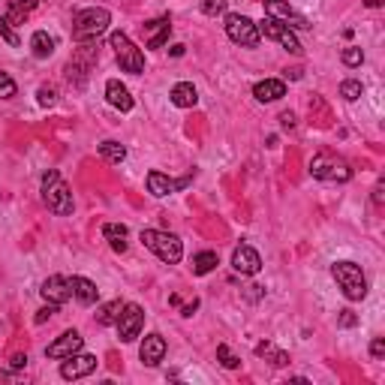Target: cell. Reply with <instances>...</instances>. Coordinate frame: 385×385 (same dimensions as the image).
Returning <instances> with one entry per match:
<instances>
[{
  "mask_svg": "<svg viewBox=\"0 0 385 385\" xmlns=\"http://www.w3.org/2000/svg\"><path fill=\"white\" fill-rule=\"evenodd\" d=\"M112 24V12L103 6H91V10H79L72 15V39L76 43H96Z\"/></svg>",
  "mask_w": 385,
  "mask_h": 385,
  "instance_id": "6da1fadb",
  "label": "cell"
},
{
  "mask_svg": "<svg viewBox=\"0 0 385 385\" xmlns=\"http://www.w3.org/2000/svg\"><path fill=\"white\" fill-rule=\"evenodd\" d=\"M43 202H45V208L52 211V214H57V217H70L72 214L76 202H72V190L61 178V171L48 169L43 175Z\"/></svg>",
  "mask_w": 385,
  "mask_h": 385,
  "instance_id": "7a4b0ae2",
  "label": "cell"
},
{
  "mask_svg": "<svg viewBox=\"0 0 385 385\" xmlns=\"http://www.w3.org/2000/svg\"><path fill=\"white\" fill-rule=\"evenodd\" d=\"M142 244L151 253H157L166 265H178V262L184 259V244H181L178 235H171V232H160V229H142Z\"/></svg>",
  "mask_w": 385,
  "mask_h": 385,
  "instance_id": "3957f363",
  "label": "cell"
},
{
  "mask_svg": "<svg viewBox=\"0 0 385 385\" xmlns=\"http://www.w3.org/2000/svg\"><path fill=\"white\" fill-rule=\"evenodd\" d=\"M310 175L319 178V181H329V184H346L352 178V169L346 160L337 157V154L322 151L310 160Z\"/></svg>",
  "mask_w": 385,
  "mask_h": 385,
  "instance_id": "277c9868",
  "label": "cell"
},
{
  "mask_svg": "<svg viewBox=\"0 0 385 385\" xmlns=\"http://www.w3.org/2000/svg\"><path fill=\"white\" fill-rule=\"evenodd\" d=\"M331 277L337 280L340 292L346 295L349 301H362L367 295V277H364V271L355 265V262H334Z\"/></svg>",
  "mask_w": 385,
  "mask_h": 385,
  "instance_id": "5b68a950",
  "label": "cell"
},
{
  "mask_svg": "<svg viewBox=\"0 0 385 385\" xmlns=\"http://www.w3.org/2000/svg\"><path fill=\"white\" fill-rule=\"evenodd\" d=\"M109 45L114 48V57H118V67L124 72H133V76H138V72H145V54L142 48H138L133 39H129L124 30H112L109 37Z\"/></svg>",
  "mask_w": 385,
  "mask_h": 385,
  "instance_id": "8992f818",
  "label": "cell"
},
{
  "mask_svg": "<svg viewBox=\"0 0 385 385\" xmlns=\"http://www.w3.org/2000/svg\"><path fill=\"white\" fill-rule=\"evenodd\" d=\"M226 37L232 39L235 45H241V48H256L259 39H262L256 21L247 19V15H241V12H229L226 15Z\"/></svg>",
  "mask_w": 385,
  "mask_h": 385,
  "instance_id": "52a82bcc",
  "label": "cell"
},
{
  "mask_svg": "<svg viewBox=\"0 0 385 385\" xmlns=\"http://www.w3.org/2000/svg\"><path fill=\"white\" fill-rule=\"evenodd\" d=\"M259 28V37H265V39H274V43H280L286 52H292V54H301L304 48H301V43H298V37L289 30V24H283V21H277V19H271L268 15L262 24H256Z\"/></svg>",
  "mask_w": 385,
  "mask_h": 385,
  "instance_id": "ba28073f",
  "label": "cell"
},
{
  "mask_svg": "<svg viewBox=\"0 0 385 385\" xmlns=\"http://www.w3.org/2000/svg\"><path fill=\"white\" fill-rule=\"evenodd\" d=\"M118 337L121 343H133L138 334L145 329V310L138 304H124L121 307V316H118Z\"/></svg>",
  "mask_w": 385,
  "mask_h": 385,
  "instance_id": "9c48e42d",
  "label": "cell"
},
{
  "mask_svg": "<svg viewBox=\"0 0 385 385\" xmlns=\"http://www.w3.org/2000/svg\"><path fill=\"white\" fill-rule=\"evenodd\" d=\"M96 371V355H87V352H76V355L63 358L61 364V376L63 379H85V376H91Z\"/></svg>",
  "mask_w": 385,
  "mask_h": 385,
  "instance_id": "30bf717a",
  "label": "cell"
},
{
  "mask_svg": "<svg viewBox=\"0 0 385 385\" xmlns=\"http://www.w3.org/2000/svg\"><path fill=\"white\" fill-rule=\"evenodd\" d=\"M81 346H85V337H81L79 331H63L54 343H48V346H45V355L48 358H57V362H63V358H70V355H76V352H81Z\"/></svg>",
  "mask_w": 385,
  "mask_h": 385,
  "instance_id": "8fae6325",
  "label": "cell"
},
{
  "mask_svg": "<svg viewBox=\"0 0 385 385\" xmlns=\"http://www.w3.org/2000/svg\"><path fill=\"white\" fill-rule=\"evenodd\" d=\"M39 292H43V298L48 301V304H57V307L67 304V301L72 298V286H70V280L63 274H52L43 283V289H39Z\"/></svg>",
  "mask_w": 385,
  "mask_h": 385,
  "instance_id": "7c38bea8",
  "label": "cell"
},
{
  "mask_svg": "<svg viewBox=\"0 0 385 385\" xmlns=\"http://www.w3.org/2000/svg\"><path fill=\"white\" fill-rule=\"evenodd\" d=\"M232 268L244 277H253L262 271V256L250 247V244H241V247H235V253H232Z\"/></svg>",
  "mask_w": 385,
  "mask_h": 385,
  "instance_id": "4fadbf2b",
  "label": "cell"
},
{
  "mask_svg": "<svg viewBox=\"0 0 385 385\" xmlns=\"http://www.w3.org/2000/svg\"><path fill=\"white\" fill-rule=\"evenodd\" d=\"M138 358H142L145 367H157L163 358H166V340H163V334H147L142 340V346H138Z\"/></svg>",
  "mask_w": 385,
  "mask_h": 385,
  "instance_id": "5bb4252c",
  "label": "cell"
},
{
  "mask_svg": "<svg viewBox=\"0 0 385 385\" xmlns=\"http://www.w3.org/2000/svg\"><path fill=\"white\" fill-rule=\"evenodd\" d=\"M169 34H171V21L169 15H163V19H154L145 24V37H147V48H163L169 43Z\"/></svg>",
  "mask_w": 385,
  "mask_h": 385,
  "instance_id": "9a60e30c",
  "label": "cell"
},
{
  "mask_svg": "<svg viewBox=\"0 0 385 385\" xmlns=\"http://www.w3.org/2000/svg\"><path fill=\"white\" fill-rule=\"evenodd\" d=\"M253 96L259 103H277L280 96H286V81L280 79H262L253 85Z\"/></svg>",
  "mask_w": 385,
  "mask_h": 385,
  "instance_id": "2e32d148",
  "label": "cell"
},
{
  "mask_svg": "<svg viewBox=\"0 0 385 385\" xmlns=\"http://www.w3.org/2000/svg\"><path fill=\"white\" fill-rule=\"evenodd\" d=\"M105 100H109V105H114L118 112H129V109H133V96H129L127 85H121L118 79L105 81Z\"/></svg>",
  "mask_w": 385,
  "mask_h": 385,
  "instance_id": "e0dca14e",
  "label": "cell"
},
{
  "mask_svg": "<svg viewBox=\"0 0 385 385\" xmlns=\"http://www.w3.org/2000/svg\"><path fill=\"white\" fill-rule=\"evenodd\" d=\"M70 286H72V298H79V304L91 307L100 301V289H96V283L87 280V277H72Z\"/></svg>",
  "mask_w": 385,
  "mask_h": 385,
  "instance_id": "ac0fdd59",
  "label": "cell"
},
{
  "mask_svg": "<svg viewBox=\"0 0 385 385\" xmlns=\"http://www.w3.org/2000/svg\"><path fill=\"white\" fill-rule=\"evenodd\" d=\"M265 12L277 21H292L295 28H307V21L301 19V15H295V10L286 3V0H265Z\"/></svg>",
  "mask_w": 385,
  "mask_h": 385,
  "instance_id": "d6986e66",
  "label": "cell"
},
{
  "mask_svg": "<svg viewBox=\"0 0 385 385\" xmlns=\"http://www.w3.org/2000/svg\"><path fill=\"white\" fill-rule=\"evenodd\" d=\"M178 190V181H171L169 175H163V171H147V193L163 199V196H171Z\"/></svg>",
  "mask_w": 385,
  "mask_h": 385,
  "instance_id": "ffe728a7",
  "label": "cell"
},
{
  "mask_svg": "<svg viewBox=\"0 0 385 385\" xmlns=\"http://www.w3.org/2000/svg\"><path fill=\"white\" fill-rule=\"evenodd\" d=\"M171 103H175L178 109H193V105L199 103V94H196L193 81H178V85L171 87Z\"/></svg>",
  "mask_w": 385,
  "mask_h": 385,
  "instance_id": "44dd1931",
  "label": "cell"
},
{
  "mask_svg": "<svg viewBox=\"0 0 385 385\" xmlns=\"http://www.w3.org/2000/svg\"><path fill=\"white\" fill-rule=\"evenodd\" d=\"M127 235H129V229L124 223H103V238L112 244L114 253L127 250Z\"/></svg>",
  "mask_w": 385,
  "mask_h": 385,
  "instance_id": "7402d4cb",
  "label": "cell"
},
{
  "mask_svg": "<svg viewBox=\"0 0 385 385\" xmlns=\"http://www.w3.org/2000/svg\"><path fill=\"white\" fill-rule=\"evenodd\" d=\"M30 52H34V57H39V61H45V57H52L54 52V39L45 34V30H37L34 37H30Z\"/></svg>",
  "mask_w": 385,
  "mask_h": 385,
  "instance_id": "603a6c76",
  "label": "cell"
},
{
  "mask_svg": "<svg viewBox=\"0 0 385 385\" xmlns=\"http://www.w3.org/2000/svg\"><path fill=\"white\" fill-rule=\"evenodd\" d=\"M100 157L105 160V163H124L127 160V147L121 145V142H114V138H105V142H100Z\"/></svg>",
  "mask_w": 385,
  "mask_h": 385,
  "instance_id": "cb8c5ba5",
  "label": "cell"
},
{
  "mask_svg": "<svg viewBox=\"0 0 385 385\" xmlns=\"http://www.w3.org/2000/svg\"><path fill=\"white\" fill-rule=\"evenodd\" d=\"M220 265V256L214 250H202L193 256V274H211Z\"/></svg>",
  "mask_w": 385,
  "mask_h": 385,
  "instance_id": "d4e9b609",
  "label": "cell"
},
{
  "mask_svg": "<svg viewBox=\"0 0 385 385\" xmlns=\"http://www.w3.org/2000/svg\"><path fill=\"white\" fill-rule=\"evenodd\" d=\"M121 307H124V301H105V304L96 310V322L103 325V329H109V325H114L118 322V316H121Z\"/></svg>",
  "mask_w": 385,
  "mask_h": 385,
  "instance_id": "484cf974",
  "label": "cell"
},
{
  "mask_svg": "<svg viewBox=\"0 0 385 385\" xmlns=\"http://www.w3.org/2000/svg\"><path fill=\"white\" fill-rule=\"evenodd\" d=\"M37 3H39V0H15V3L10 6V12H6V21L15 24V21L28 19V15L37 10Z\"/></svg>",
  "mask_w": 385,
  "mask_h": 385,
  "instance_id": "4316f807",
  "label": "cell"
},
{
  "mask_svg": "<svg viewBox=\"0 0 385 385\" xmlns=\"http://www.w3.org/2000/svg\"><path fill=\"white\" fill-rule=\"evenodd\" d=\"M256 355L271 358V364H277V367H286V364H289V355H286V352H280V349H274V343H259V346H256Z\"/></svg>",
  "mask_w": 385,
  "mask_h": 385,
  "instance_id": "83f0119b",
  "label": "cell"
},
{
  "mask_svg": "<svg viewBox=\"0 0 385 385\" xmlns=\"http://www.w3.org/2000/svg\"><path fill=\"white\" fill-rule=\"evenodd\" d=\"M362 91H364L362 81H355V79H346V81L340 85V96H343L346 103H355L358 96H362Z\"/></svg>",
  "mask_w": 385,
  "mask_h": 385,
  "instance_id": "f1b7e54d",
  "label": "cell"
},
{
  "mask_svg": "<svg viewBox=\"0 0 385 385\" xmlns=\"http://www.w3.org/2000/svg\"><path fill=\"white\" fill-rule=\"evenodd\" d=\"M217 358H220V364H223V367H229V371H235V367H241V358L235 355V352L229 349L226 343H220V346H217Z\"/></svg>",
  "mask_w": 385,
  "mask_h": 385,
  "instance_id": "f546056e",
  "label": "cell"
},
{
  "mask_svg": "<svg viewBox=\"0 0 385 385\" xmlns=\"http://www.w3.org/2000/svg\"><path fill=\"white\" fill-rule=\"evenodd\" d=\"M19 94V85L12 81L10 72H0V100H12Z\"/></svg>",
  "mask_w": 385,
  "mask_h": 385,
  "instance_id": "4dcf8cb0",
  "label": "cell"
},
{
  "mask_svg": "<svg viewBox=\"0 0 385 385\" xmlns=\"http://www.w3.org/2000/svg\"><path fill=\"white\" fill-rule=\"evenodd\" d=\"M343 63H346V67H362V61H364V52L358 45H349V48H343Z\"/></svg>",
  "mask_w": 385,
  "mask_h": 385,
  "instance_id": "1f68e13d",
  "label": "cell"
},
{
  "mask_svg": "<svg viewBox=\"0 0 385 385\" xmlns=\"http://www.w3.org/2000/svg\"><path fill=\"white\" fill-rule=\"evenodd\" d=\"M37 100H39V105H43V109H48V105L57 103V91H54L52 85H43V87L37 91Z\"/></svg>",
  "mask_w": 385,
  "mask_h": 385,
  "instance_id": "d6a6232c",
  "label": "cell"
},
{
  "mask_svg": "<svg viewBox=\"0 0 385 385\" xmlns=\"http://www.w3.org/2000/svg\"><path fill=\"white\" fill-rule=\"evenodd\" d=\"M202 12L211 15V19H214V15H223L226 12V0H202Z\"/></svg>",
  "mask_w": 385,
  "mask_h": 385,
  "instance_id": "836d02e7",
  "label": "cell"
},
{
  "mask_svg": "<svg viewBox=\"0 0 385 385\" xmlns=\"http://www.w3.org/2000/svg\"><path fill=\"white\" fill-rule=\"evenodd\" d=\"M0 37H3L10 45H21V39H19V34H15V30H12V24L6 21V15H3V19H0Z\"/></svg>",
  "mask_w": 385,
  "mask_h": 385,
  "instance_id": "e575fe53",
  "label": "cell"
},
{
  "mask_svg": "<svg viewBox=\"0 0 385 385\" xmlns=\"http://www.w3.org/2000/svg\"><path fill=\"white\" fill-rule=\"evenodd\" d=\"M54 313H57V304H45V307L34 316V322H37V325H43V322H48V319H52Z\"/></svg>",
  "mask_w": 385,
  "mask_h": 385,
  "instance_id": "d590c367",
  "label": "cell"
},
{
  "mask_svg": "<svg viewBox=\"0 0 385 385\" xmlns=\"http://www.w3.org/2000/svg\"><path fill=\"white\" fill-rule=\"evenodd\" d=\"M371 355H373V358H382V355H385V340H382V337H376V340L371 343Z\"/></svg>",
  "mask_w": 385,
  "mask_h": 385,
  "instance_id": "8d00e7d4",
  "label": "cell"
},
{
  "mask_svg": "<svg viewBox=\"0 0 385 385\" xmlns=\"http://www.w3.org/2000/svg\"><path fill=\"white\" fill-rule=\"evenodd\" d=\"M340 325H343V329H352V325H355V316H352V310H343Z\"/></svg>",
  "mask_w": 385,
  "mask_h": 385,
  "instance_id": "74e56055",
  "label": "cell"
},
{
  "mask_svg": "<svg viewBox=\"0 0 385 385\" xmlns=\"http://www.w3.org/2000/svg\"><path fill=\"white\" fill-rule=\"evenodd\" d=\"M280 121H283V127H295V114H292V112L280 114Z\"/></svg>",
  "mask_w": 385,
  "mask_h": 385,
  "instance_id": "f35d334b",
  "label": "cell"
},
{
  "mask_svg": "<svg viewBox=\"0 0 385 385\" xmlns=\"http://www.w3.org/2000/svg\"><path fill=\"white\" fill-rule=\"evenodd\" d=\"M373 202H376V205H382V184H376V190H373Z\"/></svg>",
  "mask_w": 385,
  "mask_h": 385,
  "instance_id": "ab89813d",
  "label": "cell"
},
{
  "mask_svg": "<svg viewBox=\"0 0 385 385\" xmlns=\"http://www.w3.org/2000/svg\"><path fill=\"white\" fill-rule=\"evenodd\" d=\"M24 364H28V355H15L12 358V367H24Z\"/></svg>",
  "mask_w": 385,
  "mask_h": 385,
  "instance_id": "60d3db41",
  "label": "cell"
},
{
  "mask_svg": "<svg viewBox=\"0 0 385 385\" xmlns=\"http://www.w3.org/2000/svg\"><path fill=\"white\" fill-rule=\"evenodd\" d=\"M196 307H199V301H193V304H187V307L181 310V313H184V316H193V310H196Z\"/></svg>",
  "mask_w": 385,
  "mask_h": 385,
  "instance_id": "b9f144b4",
  "label": "cell"
},
{
  "mask_svg": "<svg viewBox=\"0 0 385 385\" xmlns=\"http://www.w3.org/2000/svg\"><path fill=\"white\" fill-rule=\"evenodd\" d=\"M184 54V45L178 43V45H171V57H181Z\"/></svg>",
  "mask_w": 385,
  "mask_h": 385,
  "instance_id": "7bdbcfd3",
  "label": "cell"
}]
</instances>
